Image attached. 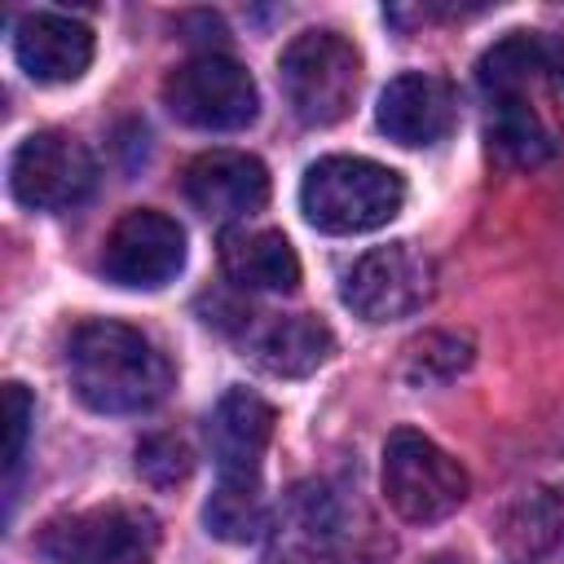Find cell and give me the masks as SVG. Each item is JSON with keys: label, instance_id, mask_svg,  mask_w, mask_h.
<instances>
[{"label": "cell", "instance_id": "3957f363", "mask_svg": "<svg viewBox=\"0 0 564 564\" xmlns=\"http://www.w3.org/2000/svg\"><path fill=\"white\" fill-rule=\"evenodd\" d=\"M278 79L291 115L308 128L339 123L361 88V53L339 31H304L278 57Z\"/></svg>", "mask_w": 564, "mask_h": 564}, {"label": "cell", "instance_id": "4fadbf2b", "mask_svg": "<svg viewBox=\"0 0 564 564\" xmlns=\"http://www.w3.org/2000/svg\"><path fill=\"white\" fill-rule=\"evenodd\" d=\"M273 405L247 388H229L212 419H207V441H212V458L220 476H242V480H260V458L273 441Z\"/></svg>", "mask_w": 564, "mask_h": 564}, {"label": "cell", "instance_id": "ac0fdd59", "mask_svg": "<svg viewBox=\"0 0 564 564\" xmlns=\"http://www.w3.org/2000/svg\"><path fill=\"white\" fill-rule=\"evenodd\" d=\"M203 524H207V533H216L225 542H251V538H260L264 524H269L260 480L220 476L216 489H212V498L203 502Z\"/></svg>", "mask_w": 564, "mask_h": 564}, {"label": "cell", "instance_id": "9c48e42d", "mask_svg": "<svg viewBox=\"0 0 564 564\" xmlns=\"http://www.w3.org/2000/svg\"><path fill=\"white\" fill-rule=\"evenodd\" d=\"M185 269V229L150 207H137L115 220L101 247V273L115 286L154 291Z\"/></svg>", "mask_w": 564, "mask_h": 564}, {"label": "cell", "instance_id": "8fae6325", "mask_svg": "<svg viewBox=\"0 0 564 564\" xmlns=\"http://www.w3.org/2000/svg\"><path fill=\"white\" fill-rule=\"evenodd\" d=\"M13 57L35 84H75L93 62V31L70 13L35 9L13 26Z\"/></svg>", "mask_w": 564, "mask_h": 564}, {"label": "cell", "instance_id": "5bb4252c", "mask_svg": "<svg viewBox=\"0 0 564 564\" xmlns=\"http://www.w3.org/2000/svg\"><path fill=\"white\" fill-rule=\"evenodd\" d=\"M220 269L234 286L247 291H295L300 260L295 247L278 229H225L220 234Z\"/></svg>", "mask_w": 564, "mask_h": 564}, {"label": "cell", "instance_id": "9a60e30c", "mask_svg": "<svg viewBox=\"0 0 564 564\" xmlns=\"http://www.w3.org/2000/svg\"><path fill=\"white\" fill-rule=\"evenodd\" d=\"M330 348H335V335L326 322H317L308 313H291V317L269 322L256 335L251 357L278 379H304L330 357Z\"/></svg>", "mask_w": 564, "mask_h": 564}, {"label": "cell", "instance_id": "d6986e66", "mask_svg": "<svg viewBox=\"0 0 564 564\" xmlns=\"http://www.w3.org/2000/svg\"><path fill=\"white\" fill-rule=\"evenodd\" d=\"M467 361H471V344H467V339H458V335H423V339L410 348L405 375H410L414 383L454 379Z\"/></svg>", "mask_w": 564, "mask_h": 564}, {"label": "cell", "instance_id": "7c38bea8", "mask_svg": "<svg viewBox=\"0 0 564 564\" xmlns=\"http://www.w3.org/2000/svg\"><path fill=\"white\" fill-rule=\"evenodd\" d=\"M375 123L397 145H436L454 128V88L441 75L405 70L379 93Z\"/></svg>", "mask_w": 564, "mask_h": 564}, {"label": "cell", "instance_id": "2e32d148", "mask_svg": "<svg viewBox=\"0 0 564 564\" xmlns=\"http://www.w3.org/2000/svg\"><path fill=\"white\" fill-rule=\"evenodd\" d=\"M551 70V53L538 35H524V31H511L507 40H498L494 48L480 53L476 62V84L489 101H502V97H533V84Z\"/></svg>", "mask_w": 564, "mask_h": 564}, {"label": "cell", "instance_id": "6da1fadb", "mask_svg": "<svg viewBox=\"0 0 564 564\" xmlns=\"http://www.w3.org/2000/svg\"><path fill=\"white\" fill-rule=\"evenodd\" d=\"M75 397L97 414L154 410L172 388V361L137 330L110 317L79 322L66 344Z\"/></svg>", "mask_w": 564, "mask_h": 564}, {"label": "cell", "instance_id": "ba28073f", "mask_svg": "<svg viewBox=\"0 0 564 564\" xmlns=\"http://www.w3.org/2000/svg\"><path fill=\"white\" fill-rule=\"evenodd\" d=\"M432 260L414 251L410 242H388L366 251L348 273H344V304L361 322H401L419 313L432 300Z\"/></svg>", "mask_w": 564, "mask_h": 564}, {"label": "cell", "instance_id": "5b68a950", "mask_svg": "<svg viewBox=\"0 0 564 564\" xmlns=\"http://www.w3.org/2000/svg\"><path fill=\"white\" fill-rule=\"evenodd\" d=\"M379 485H383L388 507L405 524H436V520L454 516L467 502L463 463L414 427H397L383 441Z\"/></svg>", "mask_w": 564, "mask_h": 564}, {"label": "cell", "instance_id": "8992f818", "mask_svg": "<svg viewBox=\"0 0 564 564\" xmlns=\"http://www.w3.org/2000/svg\"><path fill=\"white\" fill-rule=\"evenodd\" d=\"M163 106L172 119L198 132H238L260 115V88L251 70L225 53H198L163 79Z\"/></svg>", "mask_w": 564, "mask_h": 564}, {"label": "cell", "instance_id": "30bf717a", "mask_svg": "<svg viewBox=\"0 0 564 564\" xmlns=\"http://www.w3.org/2000/svg\"><path fill=\"white\" fill-rule=\"evenodd\" d=\"M185 198L212 220H247L269 203V167L247 150H207L185 167Z\"/></svg>", "mask_w": 564, "mask_h": 564}, {"label": "cell", "instance_id": "e0dca14e", "mask_svg": "<svg viewBox=\"0 0 564 564\" xmlns=\"http://www.w3.org/2000/svg\"><path fill=\"white\" fill-rule=\"evenodd\" d=\"M489 106H494L489 141L498 145L502 159H511L520 167H538L555 154V132L538 115L533 97H502V101H489Z\"/></svg>", "mask_w": 564, "mask_h": 564}, {"label": "cell", "instance_id": "277c9868", "mask_svg": "<svg viewBox=\"0 0 564 564\" xmlns=\"http://www.w3.org/2000/svg\"><path fill=\"white\" fill-rule=\"evenodd\" d=\"M159 520L137 502H101L53 516L35 546L53 564H150L159 551Z\"/></svg>", "mask_w": 564, "mask_h": 564}, {"label": "cell", "instance_id": "ffe728a7", "mask_svg": "<svg viewBox=\"0 0 564 564\" xmlns=\"http://www.w3.org/2000/svg\"><path fill=\"white\" fill-rule=\"evenodd\" d=\"M189 467H194V458H189L185 441H176V436H145V441L137 445V471H141L150 485H159V489L185 480Z\"/></svg>", "mask_w": 564, "mask_h": 564}, {"label": "cell", "instance_id": "44dd1931", "mask_svg": "<svg viewBox=\"0 0 564 564\" xmlns=\"http://www.w3.org/2000/svg\"><path fill=\"white\" fill-rule=\"evenodd\" d=\"M31 419H35V401L22 383H4V471L18 476L22 458H26V436H31Z\"/></svg>", "mask_w": 564, "mask_h": 564}, {"label": "cell", "instance_id": "52a82bcc", "mask_svg": "<svg viewBox=\"0 0 564 564\" xmlns=\"http://www.w3.org/2000/svg\"><path fill=\"white\" fill-rule=\"evenodd\" d=\"M97 185V163L84 141L70 132L44 128L18 141L9 159V189L31 212H66L79 207Z\"/></svg>", "mask_w": 564, "mask_h": 564}, {"label": "cell", "instance_id": "7a4b0ae2", "mask_svg": "<svg viewBox=\"0 0 564 564\" xmlns=\"http://www.w3.org/2000/svg\"><path fill=\"white\" fill-rule=\"evenodd\" d=\"M405 207V181L361 154H326L300 181V212L322 234H370Z\"/></svg>", "mask_w": 564, "mask_h": 564}]
</instances>
